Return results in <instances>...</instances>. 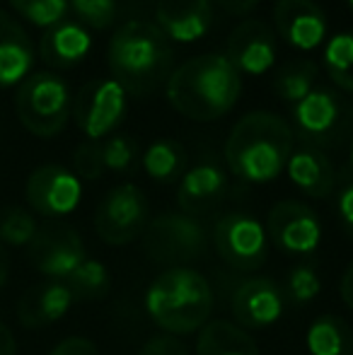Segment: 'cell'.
<instances>
[{
    "instance_id": "1",
    "label": "cell",
    "mask_w": 353,
    "mask_h": 355,
    "mask_svg": "<svg viewBox=\"0 0 353 355\" xmlns=\"http://www.w3.org/2000/svg\"><path fill=\"white\" fill-rule=\"evenodd\" d=\"M167 102L189 121L208 123L232 112L242 94V75L225 53H203L184 61L165 83Z\"/></svg>"
},
{
    "instance_id": "2",
    "label": "cell",
    "mask_w": 353,
    "mask_h": 355,
    "mask_svg": "<svg viewBox=\"0 0 353 355\" xmlns=\"http://www.w3.org/2000/svg\"><path fill=\"white\" fill-rule=\"evenodd\" d=\"M107 66L126 94H153L175 71V49L155 22L128 19L112 34Z\"/></svg>"
},
{
    "instance_id": "3",
    "label": "cell",
    "mask_w": 353,
    "mask_h": 355,
    "mask_svg": "<svg viewBox=\"0 0 353 355\" xmlns=\"http://www.w3.org/2000/svg\"><path fill=\"white\" fill-rule=\"evenodd\" d=\"M293 155V128L273 112H250L232 126L225 162L237 179L268 184L286 169Z\"/></svg>"
},
{
    "instance_id": "4",
    "label": "cell",
    "mask_w": 353,
    "mask_h": 355,
    "mask_svg": "<svg viewBox=\"0 0 353 355\" xmlns=\"http://www.w3.org/2000/svg\"><path fill=\"white\" fill-rule=\"evenodd\" d=\"M146 309L162 331L191 334L211 317L213 288L193 268H167L148 288Z\"/></svg>"
},
{
    "instance_id": "5",
    "label": "cell",
    "mask_w": 353,
    "mask_h": 355,
    "mask_svg": "<svg viewBox=\"0 0 353 355\" xmlns=\"http://www.w3.org/2000/svg\"><path fill=\"white\" fill-rule=\"evenodd\" d=\"M15 112L24 128L37 138H53L73 116V94L61 75L51 71L32 73L19 83Z\"/></svg>"
},
{
    "instance_id": "6",
    "label": "cell",
    "mask_w": 353,
    "mask_h": 355,
    "mask_svg": "<svg viewBox=\"0 0 353 355\" xmlns=\"http://www.w3.org/2000/svg\"><path fill=\"white\" fill-rule=\"evenodd\" d=\"M206 230L196 218L187 213H162L148 223L143 232V252L153 263L182 268L203 257Z\"/></svg>"
},
{
    "instance_id": "7",
    "label": "cell",
    "mask_w": 353,
    "mask_h": 355,
    "mask_svg": "<svg viewBox=\"0 0 353 355\" xmlns=\"http://www.w3.org/2000/svg\"><path fill=\"white\" fill-rule=\"evenodd\" d=\"M293 119L302 141L317 150L341 145L353 131V109L327 87H315L305 99L293 104Z\"/></svg>"
},
{
    "instance_id": "8",
    "label": "cell",
    "mask_w": 353,
    "mask_h": 355,
    "mask_svg": "<svg viewBox=\"0 0 353 355\" xmlns=\"http://www.w3.org/2000/svg\"><path fill=\"white\" fill-rule=\"evenodd\" d=\"M150 223V206L136 184H119L99 201L94 211V230L109 247L131 244L146 232Z\"/></svg>"
},
{
    "instance_id": "9",
    "label": "cell",
    "mask_w": 353,
    "mask_h": 355,
    "mask_svg": "<svg viewBox=\"0 0 353 355\" xmlns=\"http://www.w3.org/2000/svg\"><path fill=\"white\" fill-rule=\"evenodd\" d=\"M213 244L218 257L242 273L261 268L268 257L266 230L250 213H225L218 218L213 227Z\"/></svg>"
},
{
    "instance_id": "10",
    "label": "cell",
    "mask_w": 353,
    "mask_h": 355,
    "mask_svg": "<svg viewBox=\"0 0 353 355\" xmlns=\"http://www.w3.org/2000/svg\"><path fill=\"white\" fill-rule=\"evenodd\" d=\"M73 116L87 141L112 136L126 119V89L114 78L89 80L73 99Z\"/></svg>"
},
{
    "instance_id": "11",
    "label": "cell",
    "mask_w": 353,
    "mask_h": 355,
    "mask_svg": "<svg viewBox=\"0 0 353 355\" xmlns=\"http://www.w3.org/2000/svg\"><path fill=\"white\" fill-rule=\"evenodd\" d=\"M29 263L49 281H66L78 266L87 259L85 244L76 227L66 223L42 225L27 247Z\"/></svg>"
},
{
    "instance_id": "12",
    "label": "cell",
    "mask_w": 353,
    "mask_h": 355,
    "mask_svg": "<svg viewBox=\"0 0 353 355\" xmlns=\"http://www.w3.org/2000/svg\"><path fill=\"white\" fill-rule=\"evenodd\" d=\"M266 237L276 244L281 252L307 257L320 247L322 225L317 213L300 201H278L271 206L266 220Z\"/></svg>"
},
{
    "instance_id": "13",
    "label": "cell",
    "mask_w": 353,
    "mask_h": 355,
    "mask_svg": "<svg viewBox=\"0 0 353 355\" xmlns=\"http://www.w3.org/2000/svg\"><path fill=\"white\" fill-rule=\"evenodd\" d=\"M24 196L34 213L44 218H63L80 203L83 184L76 172L61 164H42L27 179Z\"/></svg>"
},
{
    "instance_id": "14",
    "label": "cell",
    "mask_w": 353,
    "mask_h": 355,
    "mask_svg": "<svg viewBox=\"0 0 353 355\" xmlns=\"http://www.w3.org/2000/svg\"><path fill=\"white\" fill-rule=\"evenodd\" d=\"M278 39L264 19H242L225 42V58L240 75H264L276 66Z\"/></svg>"
},
{
    "instance_id": "15",
    "label": "cell",
    "mask_w": 353,
    "mask_h": 355,
    "mask_svg": "<svg viewBox=\"0 0 353 355\" xmlns=\"http://www.w3.org/2000/svg\"><path fill=\"white\" fill-rule=\"evenodd\" d=\"M276 34L298 51H312L327 37V17L315 0H276Z\"/></svg>"
},
{
    "instance_id": "16",
    "label": "cell",
    "mask_w": 353,
    "mask_h": 355,
    "mask_svg": "<svg viewBox=\"0 0 353 355\" xmlns=\"http://www.w3.org/2000/svg\"><path fill=\"white\" fill-rule=\"evenodd\" d=\"M283 304L286 297L271 278H250L232 293L230 309L237 327L266 329L281 319Z\"/></svg>"
},
{
    "instance_id": "17",
    "label": "cell",
    "mask_w": 353,
    "mask_h": 355,
    "mask_svg": "<svg viewBox=\"0 0 353 355\" xmlns=\"http://www.w3.org/2000/svg\"><path fill=\"white\" fill-rule=\"evenodd\" d=\"M213 0H157L155 24L170 42L193 44L213 27Z\"/></svg>"
},
{
    "instance_id": "18",
    "label": "cell",
    "mask_w": 353,
    "mask_h": 355,
    "mask_svg": "<svg viewBox=\"0 0 353 355\" xmlns=\"http://www.w3.org/2000/svg\"><path fill=\"white\" fill-rule=\"evenodd\" d=\"M227 193V174L218 164L201 162L196 167L187 169L179 179L177 206L179 213H187L191 218L203 215L218 206Z\"/></svg>"
},
{
    "instance_id": "19",
    "label": "cell",
    "mask_w": 353,
    "mask_h": 355,
    "mask_svg": "<svg viewBox=\"0 0 353 355\" xmlns=\"http://www.w3.org/2000/svg\"><path fill=\"white\" fill-rule=\"evenodd\" d=\"M73 295L63 281H46L24 290L17 302V319L27 329H44L66 317L73 307Z\"/></svg>"
},
{
    "instance_id": "20",
    "label": "cell",
    "mask_w": 353,
    "mask_h": 355,
    "mask_svg": "<svg viewBox=\"0 0 353 355\" xmlns=\"http://www.w3.org/2000/svg\"><path fill=\"white\" fill-rule=\"evenodd\" d=\"M89 49H92V37L80 22L73 19H63L56 27L46 29L39 39V58L56 71H66L85 61Z\"/></svg>"
},
{
    "instance_id": "21",
    "label": "cell",
    "mask_w": 353,
    "mask_h": 355,
    "mask_svg": "<svg viewBox=\"0 0 353 355\" xmlns=\"http://www.w3.org/2000/svg\"><path fill=\"white\" fill-rule=\"evenodd\" d=\"M286 172L291 177V182L310 198H327L334 191V184H336L334 164L317 148L305 145L300 150H293V155L288 157Z\"/></svg>"
},
{
    "instance_id": "22",
    "label": "cell",
    "mask_w": 353,
    "mask_h": 355,
    "mask_svg": "<svg viewBox=\"0 0 353 355\" xmlns=\"http://www.w3.org/2000/svg\"><path fill=\"white\" fill-rule=\"evenodd\" d=\"M196 355H259L257 341L235 322L213 319L201 327Z\"/></svg>"
},
{
    "instance_id": "23",
    "label": "cell",
    "mask_w": 353,
    "mask_h": 355,
    "mask_svg": "<svg viewBox=\"0 0 353 355\" xmlns=\"http://www.w3.org/2000/svg\"><path fill=\"white\" fill-rule=\"evenodd\" d=\"M310 355H353V331L336 314H322L307 329Z\"/></svg>"
},
{
    "instance_id": "24",
    "label": "cell",
    "mask_w": 353,
    "mask_h": 355,
    "mask_svg": "<svg viewBox=\"0 0 353 355\" xmlns=\"http://www.w3.org/2000/svg\"><path fill=\"white\" fill-rule=\"evenodd\" d=\"M141 162L148 177L157 184H172L187 172V153H184L182 143L172 141V138H160L148 145L146 153L141 155Z\"/></svg>"
},
{
    "instance_id": "25",
    "label": "cell",
    "mask_w": 353,
    "mask_h": 355,
    "mask_svg": "<svg viewBox=\"0 0 353 355\" xmlns=\"http://www.w3.org/2000/svg\"><path fill=\"white\" fill-rule=\"evenodd\" d=\"M317 63L312 61H293L288 66H283L276 73L273 80V89L276 94L288 104H298L300 99H305L312 89L317 87Z\"/></svg>"
},
{
    "instance_id": "26",
    "label": "cell",
    "mask_w": 353,
    "mask_h": 355,
    "mask_svg": "<svg viewBox=\"0 0 353 355\" xmlns=\"http://www.w3.org/2000/svg\"><path fill=\"white\" fill-rule=\"evenodd\" d=\"M63 283L68 285V290H71L76 302H83V300L92 302V300L107 297L112 278H109V271L102 261H97V259H85Z\"/></svg>"
},
{
    "instance_id": "27",
    "label": "cell",
    "mask_w": 353,
    "mask_h": 355,
    "mask_svg": "<svg viewBox=\"0 0 353 355\" xmlns=\"http://www.w3.org/2000/svg\"><path fill=\"white\" fill-rule=\"evenodd\" d=\"M325 71L339 89L353 94V32L332 37L325 46Z\"/></svg>"
},
{
    "instance_id": "28",
    "label": "cell",
    "mask_w": 353,
    "mask_h": 355,
    "mask_svg": "<svg viewBox=\"0 0 353 355\" xmlns=\"http://www.w3.org/2000/svg\"><path fill=\"white\" fill-rule=\"evenodd\" d=\"M8 3L19 17L42 29L56 27L58 22L66 19L68 10H71L68 0H8Z\"/></svg>"
},
{
    "instance_id": "29",
    "label": "cell",
    "mask_w": 353,
    "mask_h": 355,
    "mask_svg": "<svg viewBox=\"0 0 353 355\" xmlns=\"http://www.w3.org/2000/svg\"><path fill=\"white\" fill-rule=\"evenodd\" d=\"M39 225L29 211L24 208H5L0 211V244H10V247H29V242L37 234Z\"/></svg>"
},
{
    "instance_id": "30",
    "label": "cell",
    "mask_w": 353,
    "mask_h": 355,
    "mask_svg": "<svg viewBox=\"0 0 353 355\" xmlns=\"http://www.w3.org/2000/svg\"><path fill=\"white\" fill-rule=\"evenodd\" d=\"M102 155L104 167L117 174H131L141 164V148L131 136H123V133L109 136L102 143Z\"/></svg>"
},
{
    "instance_id": "31",
    "label": "cell",
    "mask_w": 353,
    "mask_h": 355,
    "mask_svg": "<svg viewBox=\"0 0 353 355\" xmlns=\"http://www.w3.org/2000/svg\"><path fill=\"white\" fill-rule=\"evenodd\" d=\"M322 288V281H320V273L312 263H298L288 271V278H286V288L281 290L283 297L291 300L293 304H305L310 300L317 297Z\"/></svg>"
},
{
    "instance_id": "32",
    "label": "cell",
    "mask_w": 353,
    "mask_h": 355,
    "mask_svg": "<svg viewBox=\"0 0 353 355\" xmlns=\"http://www.w3.org/2000/svg\"><path fill=\"white\" fill-rule=\"evenodd\" d=\"M68 3L85 29H109L117 19V0H68Z\"/></svg>"
},
{
    "instance_id": "33",
    "label": "cell",
    "mask_w": 353,
    "mask_h": 355,
    "mask_svg": "<svg viewBox=\"0 0 353 355\" xmlns=\"http://www.w3.org/2000/svg\"><path fill=\"white\" fill-rule=\"evenodd\" d=\"M73 169H76L78 179L85 182H97L104 174V155H102V143L99 141H85L76 148L73 153Z\"/></svg>"
},
{
    "instance_id": "34",
    "label": "cell",
    "mask_w": 353,
    "mask_h": 355,
    "mask_svg": "<svg viewBox=\"0 0 353 355\" xmlns=\"http://www.w3.org/2000/svg\"><path fill=\"white\" fill-rule=\"evenodd\" d=\"M138 355H189V351L172 334H155L143 343Z\"/></svg>"
},
{
    "instance_id": "35",
    "label": "cell",
    "mask_w": 353,
    "mask_h": 355,
    "mask_svg": "<svg viewBox=\"0 0 353 355\" xmlns=\"http://www.w3.org/2000/svg\"><path fill=\"white\" fill-rule=\"evenodd\" d=\"M51 355H99V351L89 338L71 336V338H63V341L51 351Z\"/></svg>"
},
{
    "instance_id": "36",
    "label": "cell",
    "mask_w": 353,
    "mask_h": 355,
    "mask_svg": "<svg viewBox=\"0 0 353 355\" xmlns=\"http://www.w3.org/2000/svg\"><path fill=\"white\" fill-rule=\"evenodd\" d=\"M336 213H339L346 234L353 239V182L346 184L339 191V196H336Z\"/></svg>"
},
{
    "instance_id": "37",
    "label": "cell",
    "mask_w": 353,
    "mask_h": 355,
    "mask_svg": "<svg viewBox=\"0 0 353 355\" xmlns=\"http://www.w3.org/2000/svg\"><path fill=\"white\" fill-rule=\"evenodd\" d=\"M213 3L221 5L227 15H250L259 5V0H213Z\"/></svg>"
},
{
    "instance_id": "38",
    "label": "cell",
    "mask_w": 353,
    "mask_h": 355,
    "mask_svg": "<svg viewBox=\"0 0 353 355\" xmlns=\"http://www.w3.org/2000/svg\"><path fill=\"white\" fill-rule=\"evenodd\" d=\"M0 355H17L15 334L10 331V327H5L3 322H0Z\"/></svg>"
},
{
    "instance_id": "39",
    "label": "cell",
    "mask_w": 353,
    "mask_h": 355,
    "mask_svg": "<svg viewBox=\"0 0 353 355\" xmlns=\"http://www.w3.org/2000/svg\"><path fill=\"white\" fill-rule=\"evenodd\" d=\"M341 300L346 302V307L353 309V263L341 276Z\"/></svg>"
},
{
    "instance_id": "40",
    "label": "cell",
    "mask_w": 353,
    "mask_h": 355,
    "mask_svg": "<svg viewBox=\"0 0 353 355\" xmlns=\"http://www.w3.org/2000/svg\"><path fill=\"white\" fill-rule=\"evenodd\" d=\"M17 24H19V22L12 17V15H8L3 8H0V42H3V39L8 37V34L12 32V29L17 27Z\"/></svg>"
},
{
    "instance_id": "41",
    "label": "cell",
    "mask_w": 353,
    "mask_h": 355,
    "mask_svg": "<svg viewBox=\"0 0 353 355\" xmlns=\"http://www.w3.org/2000/svg\"><path fill=\"white\" fill-rule=\"evenodd\" d=\"M10 276V261H8V254H5V247L0 244V288L8 283Z\"/></svg>"
},
{
    "instance_id": "42",
    "label": "cell",
    "mask_w": 353,
    "mask_h": 355,
    "mask_svg": "<svg viewBox=\"0 0 353 355\" xmlns=\"http://www.w3.org/2000/svg\"><path fill=\"white\" fill-rule=\"evenodd\" d=\"M351 167H353V141H351Z\"/></svg>"
},
{
    "instance_id": "43",
    "label": "cell",
    "mask_w": 353,
    "mask_h": 355,
    "mask_svg": "<svg viewBox=\"0 0 353 355\" xmlns=\"http://www.w3.org/2000/svg\"><path fill=\"white\" fill-rule=\"evenodd\" d=\"M346 3H349V8H351V12H353V0H346Z\"/></svg>"
}]
</instances>
